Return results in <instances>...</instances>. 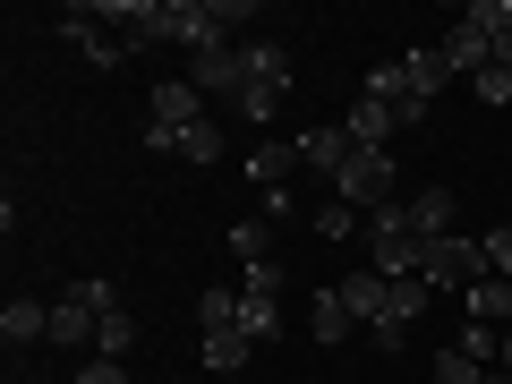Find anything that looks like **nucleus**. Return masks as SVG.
<instances>
[{
    "label": "nucleus",
    "mask_w": 512,
    "mask_h": 384,
    "mask_svg": "<svg viewBox=\"0 0 512 384\" xmlns=\"http://www.w3.org/2000/svg\"><path fill=\"white\" fill-rule=\"evenodd\" d=\"M0 342H9V350L52 342V308H43V299H9V308H0Z\"/></svg>",
    "instance_id": "obj_10"
},
{
    "label": "nucleus",
    "mask_w": 512,
    "mask_h": 384,
    "mask_svg": "<svg viewBox=\"0 0 512 384\" xmlns=\"http://www.w3.org/2000/svg\"><path fill=\"white\" fill-rule=\"evenodd\" d=\"M333 197L350 205V214H376V205H393L402 188H393V154L384 146H350V163L333 171Z\"/></svg>",
    "instance_id": "obj_4"
},
{
    "label": "nucleus",
    "mask_w": 512,
    "mask_h": 384,
    "mask_svg": "<svg viewBox=\"0 0 512 384\" xmlns=\"http://www.w3.org/2000/svg\"><path fill=\"white\" fill-rule=\"evenodd\" d=\"M77 384H128V367L120 359H86V367H77Z\"/></svg>",
    "instance_id": "obj_29"
},
{
    "label": "nucleus",
    "mask_w": 512,
    "mask_h": 384,
    "mask_svg": "<svg viewBox=\"0 0 512 384\" xmlns=\"http://www.w3.org/2000/svg\"><path fill=\"white\" fill-rule=\"evenodd\" d=\"M248 359H256V333H248V325H222V333H205V367H214V376H239Z\"/></svg>",
    "instance_id": "obj_12"
},
{
    "label": "nucleus",
    "mask_w": 512,
    "mask_h": 384,
    "mask_svg": "<svg viewBox=\"0 0 512 384\" xmlns=\"http://www.w3.org/2000/svg\"><path fill=\"white\" fill-rule=\"evenodd\" d=\"M350 325H359V316L342 308V291H325V299L308 308V333H316V342H350Z\"/></svg>",
    "instance_id": "obj_20"
},
{
    "label": "nucleus",
    "mask_w": 512,
    "mask_h": 384,
    "mask_svg": "<svg viewBox=\"0 0 512 384\" xmlns=\"http://www.w3.org/2000/svg\"><path fill=\"white\" fill-rule=\"evenodd\" d=\"M470 94H478V103H487V111H512V60H504V52H495V60H487V69H478V77H470Z\"/></svg>",
    "instance_id": "obj_21"
},
{
    "label": "nucleus",
    "mask_w": 512,
    "mask_h": 384,
    "mask_svg": "<svg viewBox=\"0 0 512 384\" xmlns=\"http://www.w3.org/2000/svg\"><path fill=\"white\" fill-rule=\"evenodd\" d=\"M427 367H436V384H487V359H470V350H436V359H427Z\"/></svg>",
    "instance_id": "obj_23"
},
{
    "label": "nucleus",
    "mask_w": 512,
    "mask_h": 384,
    "mask_svg": "<svg viewBox=\"0 0 512 384\" xmlns=\"http://www.w3.org/2000/svg\"><path fill=\"white\" fill-rule=\"evenodd\" d=\"M402 205H410V222H419V239H444V231H453V214H461L453 188H419V197H402Z\"/></svg>",
    "instance_id": "obj_15"
},
{
    "label": "nucleus",
    "mask_w": 512,
    "mask_h": 384,
    "mask_svg": "<svg viewBox=\"0 0 512 384\" xmlns=\"http://www.w3.org/2000/svg\"><path fill=\"white\" fill-rule=\"evenodd\" d=\"M393 128H402V120H393L376 94H359V103H350V120H342V137H350V146H384Z\"/></svg>",
    "instance_id": "obj_14"
},
{
    "label": "nucleus",
    "mask_w": 512,
    "mask_h": 384,
    "mask_svg": "<svg viewBox=\"0 0 512 384\" xmlns=\"http://www.w3.org/2000/svg\"><path fill=\"white\" fill-rule=\"evenodd\" d=\"M402 77H410V94H419V103H436V94L453 86V69H444V52H436V43H419V52H402Z\"/></svg>",
    "instance_id": "obj_13"
},
{
    "label": "nucleus",
    "mask_w": 512,
    "mask_h": 384,
    "mask_svg": "<svg viewBox=\"0 0 512 384\" xmlns=\"http://www.w3.org/2000/svg\"><path fill=\"white\" fill-rule=\"evenodd\" d=\"M146 146L154 154H180V163H222V128L197 120V128H180V137H171V128H146Z\"/></svg>",
    "instance_id": "obj_8"
},
{
    "label": "nucleus",
    "mask_w": 512,
    "mask_h": 384,
    "mask_svg": "<svg viewBox=\"0 0 512 384\" xmlns=\"http://www.w3.org/2000/svg\"><path fill=\"white\" fill-rule=\"evenodd\" d=\"M239 291H248V299H282V265H248Z\"/></svg>",
    "instance_id": "obj_27"
},
{
    "label": "nucleus",
    "mask_w": 512,
    "mask_h": 384,
    "mask_svg": "<svg viewBox=\"0 0 512 384\" xmlns=\"http://www.w3.org/2000/svg\"><path fill=\"white\" fill-rule=\"evenodd\" d=\"M239 120H274L282 111V94H291V52H282L274 35H256V43H239Z\"/></svg>",
    "instance_id": "obj_1"
},
{
    "label": "nucleus",
    "mask_w": 512,
    "mask_h": 384,
    "mask_svg": "<svg viewBox=\"0 0 512 384\" xmlns=\"http://www.w3.org/2000/svg\"><path fill=\"white\" fill-rule=\"evenodd\" d=\"M231 256H239V265H274V214L231 222Z\"/></svg>",
    "instance_id": "obj_17"
},
{
    "label": "nucleus",
    "mask_w": 512,
    "mask_h": 384,
    "mask_svg": "<svg viewBox=\"0 0 512 384\" xmlns=\"http://www.w3.org/2000/svg\"><path fill=\"white\" fill-rule=\"evenodd\" d=\"M316 231H325V239H359V231H367V214H350V205L333 197L325 214H316Z\"/></svg>",
    "instance_id": "obj_26"
},
{
    "label": "nucleus",
    "mask_w": 512,
    "mask_h": 384,
    "mask_svg": "<svg viewBox=\"0 0 512 384\" xmlns=\"http://www.w3.org/2000/svg\"><path fill=\"white\" fill-rule=\"evenodd\" d=\"M60 35H69V43H86V60H94V69H120V60H128V35H103V18H94V0L60 18Z\"/></svg>",
    "instance_id": "obj_7"
},
{
    "label": "nucleus",
    "mask_w": 512,
    "mask_h": 384,
    "mask_svg": "<svg viewBox=\"0 0 512 384\" xmlns=\"http://www.w3.org/2000/svg\"><path fill=\"white\" fill-rule=\"evenodd\" d=\"M419 222H410V205L393 197V205H376V214H367V265H376L384 282H402V274H419Z\"/></svg>",
    "instance_id": "obj_2"
},
{
    "label": "nucleus",
    "mask_w": 512,
    "mask_h": 384,
    "mask_svg": "<svg viewBox=\"0 0 512 384\" xmlns=\"http://www.w3.org/2000/svg\"><path fill=\"white\" fill-rule=\"evenodd\" d=\"M419 274H427V291H461V299H470L478 282H487V239H470V231L427 239V248H419Z\"/></svg>",
    "instance_id": "obj_3"
},
{
    "label": "nucleus",
    "mask_w": 512,
    "mask_h": 384,
    "mask_svg": "<svg viewBox=\"0 0 512 384\" xmlns=\"http://www.w3.org/2000/svg\"><path fill=\"white\" fill-rule=\"evenodd\" d=\"M222 325H239V291H222V282H214V291L197 299V333H222Z\"/></svg>",
    "instance_id": "obj_24"
},
{
    "label": "nucleus",
    "mask_w": 512,
    "mask_h": 384,
    "mask_svg": "<svg viewBox=\"0 0 512 384\" xmlns=\"http://www.w3.org/2000/svg\"><path fill=\"white\" fill-rule=\"evenodd\" d=\"M333 291H342V308L359 316V325H376V316H384V299H393V282H384L376 265H359V274H342Z\"/></svg>",
    "instance_id": "obj_9"
},
{
    "label": "nucleus",
    "mask_w": 512,
    "mask_h": 384,
    "mask_svg": "<svg viewBox=\"0 0 512 384\" xmlns=\"http://www.w3.org/2000/svg\"><path fill=\"white\" fill-rule=\"evenodd\" d=\"M239 325H248L256 342H274V333H282V299H248V291H239Z\"/></svg>",
    "instance_id": "obj_25"
},
{
    "label": "nucleus",
    "mask_w": 512,
    "mask_h": 384,
    "mask_svg": "<svg viewBox=\"0 0 512 384\" xmlns=\"http://www.w3.org/2000/svg\"><path fill=\"white\" fill-rule=\"evenodd\" d=\"M461 308H470V325H495V333H504V325H512V282H504V274H487L470 299H461Z\"/></svg>",
    "instance_id": "obj_16"
},
{
    "label": "nucleus",
    "mask_w": 512,
    "mask_h": 384,
    "mask_svg": "<svg viewBox=\"0 0 512 384\" xmlns=\"http://www.w3.org/2000/svg\"><path fill=\"white\" fill-rule=\"evenodd\" d=\"M299 163H316V171L333 180V171L350 163V137H342V120H333V128H308V137H299Z\"/></svg>",
    "instance_id": "obj_18"
},
{
    "label": "nucleus",
    "mask_w": 512,
    "mask_h": 384,
    "mask_svg": "<svg viewBox=\"0 0 512 384\" xmlns=\"http://www.w3.org/2000/svg\"><path fill=\"white\" fill-rule=\"evenodd\" d=\"M239 43H205V52H188V86L197 94H231V111H239Z\"/></svg>",
    "instance_id": "obj_5"
},
{
    "label": "nucleus",
    "mask_w": 512,
    "mask_h": 384,
    "mask_svg": "<svg viewBox=\"0 0 512 384\" xmlns=\"http://www.w3.org/2000/svg\"><path fill=\"white\" fill-rule=\"evenodd\" d=\"M128 350H137V316L103 308V325H94V359H128Z\"/></svg>",
    "instance_id": "obj_19"
},
{
    "label": "nucleus",
    "mask_w": 512,
    "mask_h": 384,
    "mask_svg": "<svg viewBox=\"0 0 512 384\" xmlns=\"http://www.w3.org/2000/svg\"><path fill=\"white\" fill-rule=\"evenodd\" d=\"M436 52H444V69H453V77H478V69L495 60V43L478 35V26H444V43H436Z\"/></svg>",
    "instance_id": "obj_11"
},
{
    "label": "nucleus",
    "mask_w": 512,
    "mask_h": 384,
    "mask_svg": "<svg viewBox=\"0 0 512 384\" xmlns=\"http://www.w3.org/2000/svg\"><path fill=\"white\" fill-rule=\"evenodd\" d=\"M495 367H504V376H512V325H504V342H495Z\"/></svg>",
    "instance_id": "obj_30"
},
{
    "label": "nucleus",
    "mask_w": 512,
    "mask_h": 384,
    "mask_svg": "<svg viewBox=\"0 0 512 384\" xmlns=\"http://www.w3.org/2000/svg\"><path fill=\"white\" fill-rule=\"evenodd\" d=\"M197 120H205V94L188 86V77H163V86H154L146 128H171V137H180V128H197Z\"/></svg>",
    "instance_id": "obj_6"
},
{
    "label": "nucleus",
    "mask_w": 512,
    "mask_h": 384,
    "mask_svg": "<svg viewBox=\"0 0 512 384\" xmlns=\"http://www.w3.org/2000/svg\"><path fill=\"white\" fill-rule=\"evenodd\" d=\"M487 274L512 282V231H487Z\"/></svg>",
    "instance_id": "obj_28"
},
{
    "label": "nucleus",
    "mask_w": 512,
    "mask_h": 384,
    "mask_svg": "<svg viewBox=\"0 0 512 384\" xmlns=\"http://www.w3.org/2000/svg\"><path fill=\"white\" fill-rule=\"evenodd\" d=\"M291 163H299V146H256V154H248V171H256V188H265V197L291 180Z\"/></svg>",
    "instance_id": "obj_22"
}]
</instances>
